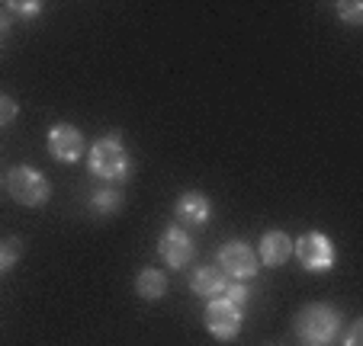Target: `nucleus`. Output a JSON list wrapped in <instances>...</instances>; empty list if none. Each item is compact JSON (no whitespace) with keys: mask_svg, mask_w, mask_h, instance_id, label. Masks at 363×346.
I'll use <instances>...</instances> for the list:
<instances>
[{"mask_svg":"<svg viewBox=\"0 0 363 346\" xmlns=\"http://www.w3.org/2000/svg\"><path fill=\"white\" fill-rule=\"evenodd\" d=\"M341 333V314L331 305H306L296 314V337L306 346H328Z\"/></svg>","mask_w":363,"mask_h":346,"instance_id":"f257e3e1","label":"nucleus"},{"mask_svg":"<svg viewBox=\"0 0 363 346\" xmlns=\"http://www.w3.org/2000/svg\"><path fill=\"white\" fill-rule=\"evenodd\" d=\"M87 167L96 180H106V183H119V180L129 177L132 161H129V151L123 148L119 135H106L90 148L87 154Z\"/></svg>","mask_w":363,"mask_h":346,"instance_id":"f03ea898","label":"nucleus"},{"mask_svg":"<svg viewBox=\"0 0 363 346\" xmlns=\"http://www.w3.org/2000/svg\"><path fill=\"white\" fill-rule=\"evenodd\" d=\"M7 190H10V196H13L16 202L29 205V209L45 205L48 196H52L48 177H45V173H39L35 167H13L7 173Z\"/></svg>","mask_w":363,"mask_h":346,"instance_id":"7ed1b4c3","label":"nucleus"},{"mask_svg":"<svg viewBox=\"0 0 363 346\" xmlns=\"http://www.w3.org/2000/svg\"><path fill=\"white\" fill-rule=\"evenodd\" d=\"M293 253L308 272H325L335 266V244L325 238L322 231H308L299 241H293Z\"/></svg>","mask_w":363,"mask_h":346,"instance_id":"20e7f679","label":"nucleus"},{"mask_svg":"<svg viewBox=\"0 0 363 346\" xmlns=\"http://www.w3.org/2000/svg\"><path fill=\"white\" fill-rule=\"evenodd\" d=\"M219 266L232 282H247V279L257 276L261 263H257V253L245 244V241H228V244L219 247Z\"/></svg>","mask_w":363,"mask_h":346,"instance_id":"39448f33","label":"nucleus"},{"mask_svg":"<svg viewBox=\"0 0 363 346\" xmlns=\"http://www.w3.org/2000/svg\"><path fill=\"white\" fill-rule=\"evenodd\" d=\"M158 253L171 270H184V266L196 257V247H193V238L184 231V224H171L158 241Z\"/></svg>","mask_w":363,"mask_h":346,"instance_id":"423d86ee","label":"nucleus"},{"mask_svg":"<svg viewBox=\"0 0 363 346\" xmlns=\"http://www.w3.org/2000/svg\"><path fill=\"white\" fill-rule=\"evenodd\" d=\"M206 327L219 340H235L241 333V308L225 299H213L206 305Z\"/></svg>","mask_w":363,"mask_h":346,"instance_id":"0eeeda50","label":"nucleus"},{"mask_svg":"<svg viewBox=\"0 0 363 346\" xmlns=\"http://www.w3.org/2000/svg\"><path fill=\"white\" fill-rule=\"evenodd\" d=\"M84 151H87V142H84L81 129H74V125L62 122L48 132V154L55 157V161L77 163L84 157Z\"/></svg>","mask_w":363,"mask_h":346,"instance_id":"6e6552de","label":"nucleus"},{"mask_svg":"<svg viewBox=\"0 0 363 346\" xmlns=\"http://www.w3.org/2000/svg\"><path fill=\"white\" fill-rule=\"evenodd\" d=\"M228 282H232V279H228L219 266H199V270H193V276H190V289L196 295H203V299H209V301L222 299L225 289H228Z\"/></svg>","mask_w":363,"mask_h":346,"instance_id":"1a4fd4ad","label":"nucleus"},{"mask_svg":"<svg viewBox=\"0 0 363 346\" xmlns=\"http://www.w3.org/2000/svg\"><path fill=\"white\" fill-rule=\"evenodd\" d=\"M289 257H293V241H289L286 231H267L261 238V257H257V263L283 266Z\"/></svg>","mask_w":363,"mask_h":346,"instance_id":"9d476101","label":"nucleus"},{"mask_svg":"<svg viewBox=\"0 0 363 346\" xmlns=\"http://www.w3.org/2000/svg\"><path fill=\"white\" fill-rule=\"evenodd\" d=\"M209 215H213V205L203 192H184L177 199V218L184 224H206Z\"/></svg>","mask_w":363,"mask_h":346,"instance_id":"9b49d317","label":"nucleus"},{"mask_svg":"<svg viewBox=\"0 0 363 346\" xmlns=\"http://www.w3.org/2000/svg\"><path fill=\"white\" fill-rule=\"evenodd\" d=\"M135 292L142 295V299H148V301H155V299H161V295L167 292V279H164V272L161 270H142L138 272V279H135Z\"/></svg>","mask_w":363,"mask_h":346,"instance_id":"f8f14e48","label":"nucleus"},{"mask_svg":"<svg viewBox=\"0 0 363 346\" xmlns=\"http://www.w3.org/2000/svg\"><path fill=\"white\" fill-rule=\"evenodd\" d=\"M87 205L94 215H113V212L123 209V192L119 190H94Z\"/></svg>","mask_w":363,"mask_h":346,"instance_id":"ddd939ff","label":"nucleus"},{"mask_svg":"<svg viewBox=\"0 0 363 346\" xmlns=\"http://www.w3.org/2000/svg\"><path fill=\"white\" fill-rule=\"evenodd\" d=\"M23 257V244L20 238H4L0 241V272H10Z\"/></svg>","mask_w":363,"mask_h":346,"instance_id":"4468645a","label":"nucleus"},{"mask_svg":"<svg viewBox=\"0 0 363 346\" xmlns=\"http://www.w3.org/2000/svg\"><path fill=\"white\" fill-rule=\"evenodd\" d=\"M222 299L241 308L247 299H251V289H247V282H228V289H225V295H222Z\"/></svg>","mask_w":363,"mask_h":346,"instance_id":"2eb2a0df","label":"nucleus"},{"mask_svg":"<svg viewBox=\"0 0 363 346\" xmlns=\"http://www.w3.org/2000/svg\"><path fill=\"white\" fill-rule=\"evenodd\" d=\"M337 16L350 26H360L363 23V4H337Z\"/></svg>","mask_w":363,"mask_h":346,"instance_id":"dca6fc26","label":"nucleus"},{"mask_svg":"<svg viewBox=\"0 0 363 346\" xmlns=\"http://www.w3.org/2000/svg\"><path fill=\"white\" fill-rule=\"evenodd\" d=\"M16 113H20V106H16L13 96H4V93H0V125H10L16 119Z\"/></svg>","mask_w":363,"mask_h":346,"instance_id":"f3484780","label":"nucleus"},{"mask_svg":"<svg viewBox=\"0 0 363 346\" xmlns=\"http://www.w3.org/2000/svg\"><path fill=\"white\" fill-rule=\"evenodd\" d=\"M7 10H16V13L20 16H29V20H33V16H39V10H42V4H20V0H13V4H7Z\"/></svg>","mask_w":363,"mask_h":346,"instance_id":"a211bd4d","label":"nucleus"},{"mask_svg":"<svg viewBox=\"0 0 363 346\" xmlns=\"http://www.w3.org/2000/svg\"><path fill=\"white\" fill-rule=\"evenodd\" d=\"M360 343H363V321H354L347 337H344V346H360Z\"/></svg>","mask_w":363,"mask_h":346,"instance_id":"6ab92c4d","label":"nucleus"},{"mask_svg":"<svg viewBox=\"0 0 363 346\" xmlns=\"http://www.w3.org/2000/svg\"><path fill=\"white\" fill-rule=\"evenodd\" d=\"M0 183H4V177H0Z\"/></svg>","mask_w":363,"mask_h":346,"instance_id":"aec40b11","label":"nucleus"}]
</instances>
